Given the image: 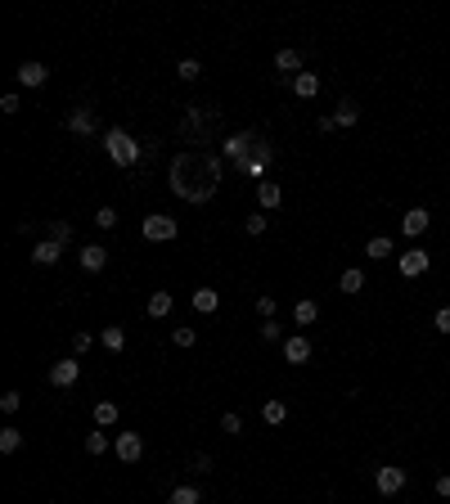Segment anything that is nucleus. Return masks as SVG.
Segmentation results:
<instances>
[{"label": "nucleus", "instance_id": "f257e3e1", "mask_svg": "<svg viewBox=\"0 0 450 504\" xmlns=\"http://www.w3.org/2000/svg\"><path fill=\"white\" fill-rule=\"evenodd\" d=\"M104 153L113 158L117 167H136V163H140V144L131 140L122 127H108V131H104Z\"/></svg>", "mask_w": 450, "mask_h": 504}, {"label": "nucleus", "instance_id": "f03ea898", "mask_svg": "<svg viewBox=\"0 0 450 504\" xmlns=\"http://www.w3.org/2000/svg\"><path fill=\"white\" fill-rule=\"evenodd\" d=\"M176 235H180L176 216H162V212L144 216V239H149V243H167V239H176Z\"/></svg>", "mask_w": 450, "mask_h": 504}, {"label": "nucleus", "instance_id": "7ed1b4c3", "mask_svg": "<svg viewBox=\"0 0 450 504\" xmlns=\"http://www.w3.org/2000/svg\"><path fill=\"white\" fill-rule=\"evenodd\" d=\"M374 486H379V496H401V491H405V469L383 464V469L374 473Z\"/></svg>", "mask_w": 450, "mask_h": 504}, {"label": "nucleus", "instance_id": "20e7f679", "mask_svg": "<svg viewBox=\"0 0 450 504\" xmlns=\"http://www.w3.org/2000/svg\"><path fill=\"white\" fill-rule=\"evenodd\" d=\"M401 275L405 279H419V275H428V266H432V257L423 252V248H410V252H401Z\"/></svg>", "mask_w": 450, "mask_h": 504}, {"label": "nucleus", "instance_id": "39448f33", "mask_svg": "<svg viewBox=\"0 0 450 504\" xmlns=\"http://www.w3.org/2000/svg\"><path fill=\"white\" fill-rule=\"evenodd\" d=\"M113 450H117V459H122V464H140V455H144V441H140V433H117Z\"/></svg>", "mask_w": 450, "mask_h": 504}, {"label": "nucleus", "instance_id": "423d86ee", "mask_svg": "<svg viewBox=\"0 0 450 504\" xmlns=\"http://www.w3.org/2000/svg\"><path fill=\"white\" fill-rule=\"evenodd\" d=\"M428 207H410V212L405 216H401V235H405V239H419L423 235V230H428Z\"/></svg>", "mask_w": 450, "mask_h": 504}, {"label": "nucleus", "instance_id": "0eeeda50", "mask_svg": "<svg viewBox=\"0 0 450 504\" xmlns=\"http://www.w3.org/2000/svg\"><path fill=\"white\" fill-rule=\"evenodd\" d=\"M284 361H288V365H307V361H311V338H307V334L284 338Z\"/></svg>", "mask_w": 450, "mask_h": 504}, {"label": "nucleus", "instance_id": "6e6552de", "mask_svg": "<svg viewBox=\"0 0 450 504\" xmlns=\"http://www.w3.org/2000/svg\"><path fill=\"white\" fill-rule=\"evenodd\" d=\"M77 378H81V365H77V361H54V365H50V383H54V387H72Z\"/></svg>", "mask_w": 450, "mask_h": 504}, {"label": "nucleus", "instance_id": "1a4fd4ad", "mask_svg": "<svg viewBox=\"0 0 450 504\" xmlns=\"http://www.w3.org/2000/svg\"><path fill=\"white\" fill-rule=\"evenodd\" d=\"M45 77H50V68L45 64H36V59H28V64H18V86H45Z\"/></svg>", "mask_w": 450, "mask_h": 504}, {"label": "nucleus", "instance_id": "9d476101", "mask_svg": "<svg viewBox=\"0 0 450 504\" xmlns=\"http://www.w3.org/2000/svg\"><path fill=\"white\" fill-rule=\"evenodd\" d=\"M144 311H149L153 320H167V315L176 311V298L167 288H158V293H149V306H144Z\"/></svg>", "mask_w": 450, "mask_h": 504}, {"label": "nucleus", "instance_id": "9b49d317", "mask_svg": "<svg viewBox=\"0 0 450 504\" xmlns=\"http://www.w3.org/2000/svg\"><path fill=\"white\" fill-rule=\"evenodd\" d=\"M59 257H64V243H54V239H41V243L32 248V262H36V266H54Z\"/></svg>", "mask_w": 450, "mask_h": 504}, {"label": "nucleus", "instance_id": "f8f14e48", "mask_svg": "<svg viewBox=\"0 0 450 504\" xmlns=\"http://www.w3.org/2000/svg\"><path fill=\"white\" fill-rule=\"evenodd\" d=\"M257 203L266 207V212H275V207L284 203V189H279V180H261V185H257Z\"/></svg>", "mask_w": 450, "mask_h": 504}, {"label": "nucleus", "instance_id": "ddd939ff", "mask_svg": "<svg viewBox=\"0 0 450 504\" xmlns=\"http://www.w3.org/2000/svg\"><path fill=\"white\" fill-rule=\"evenodd\" d=\"M194 311H199V315H212L216 311V306H221V293H216V288H194Z\"/></svg>", "mask_w": 450, "mask_h": 504}, {"label": "nucleus", "instance_id": "4468645a", "mask_svg": "<svg viewBox=\"0 0 450 504\" xmlns=\"http://www.w3.org/2000/svg\"><path fill=\"white\" fill-rule=\"evenodd\" d=\"M293 95H297V100H315V95H320V77H315V72H297V77H293Z\"/></svg>", "mask_w": 450, "mask_h": 504}, {"label": "nucleus", "instance_id": "2eb2a0df", "mask_svg": "<svg viewBox=\"0 0 450 504\" xmlns=\"http://www.w3.org/2000/svg\"><path fill=\"white\" fill-rule=\"evenodd\" d=\"M68 131H72V135H95V113H90V108H72Z\"/></svg>", "mask_w": 450, "mask_h": 504}, {"label": "nucleus", "instance_id": "dca6fc26", "mask_svg": "<svg viewBox=\"0 0 450 504\" xmlns=\"http://www.w3.org/2000/svg\"><path fill=\"white\" fill-rule=\"evenodd\" d=\"M81 270H104L108 266V248H100V243H90V248H81Z\"/></svg>", "mask_w": 450, "mask_h": 504}, {"label": "nucleus", "instance_id": "f3484780", "mask_svg": "<svg viewBox=\"0 0 450 504\" xmlns=\"http://www.w3.org/2000/svg\"><path fill=\"white\" fill-rule=\"evenodd\" d=\"M338 288H343L347 298H356V293L365 288V270H360V266H347V270H343V279H338Z\"/></svg>", "mask_w": 450, "mask_h": 504}, {"label": "nucleus", "instance_id": "a211bd4d", "mask_svg": "<svg viewBox=\"0 0 450 504\" xmlns=\"http://www.w3.org/2000/svg\"><path fill=\"white\" fill-rule=\"evenodd\" d=\"M333 122H338V127H356V122H360V104L356 100H338Z\"/></svg>", "mask_w": 450, "mask_h": 504}, {"label": "nucleus", "instance_id": "6ab92c4d", "mask_svg": "<svg viewBox=\"0 0 450 504\" xmlns=\"http://www.w3.org/2000/svg\"><path fill=\"white\" fill-rule=\"evenodd\" d=\"M315 320H320V306H315L311 298H302V302L293 306V324H302V329H307V324H315Z\"/></svg>", "mask_w": 450, "mask_h": 504}, {"label": "nucleus", "instance_id": "aec40b11", "mask_svg": "<svg viewBox=\"0 0 450 504\" xmlns=\"http://www.w3.org/2000/svg\"><path fill=\"white\" fill-rule=\"evenodd\" d=\"M396 248H392V239H383V235H374L369 243H365V257H374V262H387Z\"/></svg>", "mask_w": 450, "mask_h": 504}, {"label": "nucleus", "instance_id": "412c9836", "mask_svg": "<svg viewBox=\"0 0 450 504\" xmlns=\"http://www.w3.org/2000/svg\"><path fill=\"white\" fill-rule=\"evenodd\" d=\"M117 414H122V410H117L113 401H95V428H113Z\"/></svg>", "mask_w": 450, "mask_h": 504}, {"label": "nucleus", "instance_id": "4be33fe9", "mask_svg": "<svg viewBox=\"0 0 450 504\" xmlns=\"http://www.w3.org/2000/svg\"><path fill=\"white\" fill-rule=\"evenodd\" d=\"M261 419L271 423V428L288 423V405H284V401H266V405H261Z\"/></svg>", "mask_w": 450, "mask_h": 504}, {"label": "nucleus", "instance_id": "5701e85b", "mask_svg": "<svg viewBox=\"0 0 450 504\" xmlns=\"http://www.w3.org/2000/svg\"><path fill=\"white\" fill-rule=\"evenodd\" d=\"M100 342H104V351H122L126 347V334H122V324H108L100 334Z\"/></svg>", "mask_w": 450, "mask_h": 504}, {"label": "nucleus", "instance_id": "b1692460", "mask_svg": "<svg viewBox=\"0 0 450 504\" xmlns=\"http://www.w3.org/2000/svg\"><path fill=\"white\" fill-rule=\"evenodd\" d=\"M275 68H279V72H293V77H297V72H302V54H297V50H279V54H275Z\"/></svg>", "mask_w": 450, "mask_h": 504}, {"label": "nucleus", "instance_id": "393cba45", "mask_svg": "<svg viewBox=\"0 0 450 504\" xmlns=\"http://www.w3.org/2000/svg\"><path fill=\"white\" fill-rule=\"evenodd\" d=\"M23 446V433L18 428H0V455H14Z\"/></svg>", "mask_w": 450, "mask_h": 504}, {"label": "nucleus", "instance_id": "a878e982", "mask_svg": "<svg viewBox=\"0 0 450 504\" xmlns=\"http://www.w3.org/2000/svg\"><path fill=\"white\" fill-rule=\"evenodd\" d=\"M108 446H113V441H108V433H100V428H95V433H86V455H108Z\"/></svg>", "mask_w": 450, "mask_h": 504}, {"label": "nucleus", "instance_id": "bb28decb", "mask_svg": "<svg viewBox=\"0 0 450 504\" xmlns=\"http://www.w3.org/2000/svg\"><path fill=\"white\" fill-rule=\"evenodd\" d=\"M45 239H54V243H72V225H68V221H50V225H45Z\"/></svg>", "mask_w": 450, "mask_h": 504}, {"label": "nucleus", "instance_id": "cd10ccee", "mask_svg": "<svg viewBox=\"0 0 450 504\" xmlns=\"http://www.w3.org/2000/svg\"><path fill=\"white\" fill-rule=\"evenodd\" d=\"M199 72H203V68H199V59H180L176 77H180V81H199Z\"/></svg>", "mask_w": 450, "mask_h": 504}, {"label": "nucleus", "instance_id": "c85d7f7f", "mask_svg": "<svg viewBox=\"0 0 450 504\" xmlns=\"http://www.w3.org/2000/svg\"><path fill=\"white\" fill-rule=\"evenodd\" d=\"M172 504H203V500H199V491H194V486H176L172 491Z\"/></svg>", "mask_w": 450, "mask_h": 504}, {"label": "nucleus", "instance_id": "c756f323", "mask_svg": "<svg viewBox=\"0 0 450 504\" xmlns=\"http://www.w3.org/2000/svg\"><path fill=\"white\" fill-rule=\"evenodd\" d=\"M95 225H100V230H113V225H117V212H113V207H100V212H95Z\"/></svg>", "mask_w": 450, "mask_h": 504}, {"label": "nucleus", "instance_id": "7c9ffc66", "mask_svg": "<svg viewBox=\"0 0 450 504\" xmlns=\"http://www.w3.org/2000/svg\"><path fill=\"white\" fill-rule=\"evenodd\" d=\"M172 342H176V347H194V329H189V324L172 329Z\"/></svg>", "mask_w": 450, "mask_h": 504}, {"label": "nucleus", "instance_id": "2f4dec72", "mask_svg": "<svg viewBox=\"0 0 450 504\" xmlns=\"http://www.w3.org/2000/svg\"><path fill=\"white\" fill-rule=\"evenodd\" d=\"M221 433L239 437V433H243V419H239V414H221Z\"/></svg>", "mask_w": 450, "mask_h": 504}, {"label": "nucleus", "instance_id": "473e14b6", "mask_svg": "<svg viewBox=\"0 0 450 504\" xmlns=\"http://www.w3.org/2000/svg\"><path fill=\"white\" fill-rule=\"evenodd\" d=\"M257 315L261 320H275V298H271V293H261V298H257Z\"/></svg>", "mask_w": 450, "mask_h": 504}, {"label": "nucleus", "instance_id": "72a5a7b5", "mask_svg": "<svg viewBox=\"0 0 450 504\" xmlns=\"http://www.w3.org/2000/svg\"><path fill=\"white\" fill-rule=\"evenodd\" d=\"M243 230H248L252 239H257V235H266V216H261V212H257V216H248V221H243Z\"/></svg>", "mask_w": 450, "mask_h": 504}, {"label": "nucleus", "instance_id": "f704fd0d", "mask_svg": "<svg viewBox=\"0 0 450 504\" xmlns=\"http://www.w3.org/2000/svg\"><path fill=\"white\" fill-rule=\"evenodd\" d=\"M18 405H23V392H5V397H0V410L5 414H14Z\"/></svg>", "mask_w": 450, "mask_h": 504}, {"label": "nucleus", "instance_id": "c9c22d12", "mask_svg": "<svg viewBox=\"0 0 450 504\" xmlns=\"http://www.w3.org/2000/svg\"><path fill=\"white\" fill-rule=\"evenodd\" d=\"M432 324H437V334H446V338H450V306H442V311L432 315Z\"/></svg>", "mask_w": 450, "mask_h": 504}, {"label": "nucleus", "instance_id": "e433bc0d", "mask_svg": "<svg viewBox=\"0 0 450 504\" xmlns=\"http://www.w3.org/2000/svg\"><path fill=\"white\" fill-rule=\"evenodd\" d=\"M90 342H95L90 334H72V351H77V356H86V351H90Z\"/></svg>", "mask_w": 450, "mask_h": 504}, {"label": "nucleus", "instance_id": "4c0bfd02", "mask_svg": "<svg viewBox=\"0 0 450 504\" xmlns=\"http://www.w3.org/2000/svg\"><path fill=\"white\" fill-rule=\"evenodd\" d=\"M261 342H279V324H275V320H266V324H261Z\"/></svg>", "mask_w": 450, "mask_h": 504}, {"label": "nucleus", "instance_id": "58836bf2", "mask_svg": "<svg viewBox=\"0 0 450 504\" xmlns=\"http://www.w3.org/2000/svg\"><path fill=\"white\" fill-rule=\"evenodd\" d=\"M18 108H23V104H18V95H5V100H0V113H9V117H14Z\"/></svg>", "mask_w": 450, "mask_h": 504}, {"label": "nucleus", "instance_id": "ea45409f", "mask_svg": "<svg viewBox=\"0 0 450 504\" xmlns=\"http://www.w3.org/2000/svg\"><path fill=\"white\" fill-rule=\"evenodd\" d=\"M212 469V455H194V473H208Z\"/></svg>", "mask_w": 450, "mask_h": 504}, {"label": "nucleus", "instance_id": "a19ab883", "mask_svg": "<svg viewBox=\"0 0 450 504\" xmlns=\"http://www.w3.org/2000/svg\"><path fill=\"white\" fill-rule=\"evenodd\" d=\"M437 496H442V500H450V473H442V477H437Z\"/></svg>", "mask_w": 450, "mask_h": 504}, {"label": "nucleus", "instance_id": "79ce46f5", "mask_svg": "<svg viewBox=\"0 0 450 504\" xmlns=\"http://www.w3.org/2000/svg\"><path fill=\"white\" fill-rule=\"evenodd\" d=\"M315 127H320V131H324V135H329V131H338V122H333V113H324V117H320V122H315Z\"/></svg>", "mask_w": 450, "mask_h": 504}]
</instances>
